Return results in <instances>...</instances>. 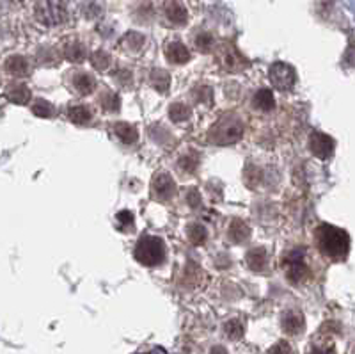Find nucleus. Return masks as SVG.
<instances>
[{
    "label": "nucleus",
    "instance_id": "obj_23",
    "mask_svg": "<svg viewBox=\"0 0 355 354\" xmlns=\"http://www.w3.org/2000/svg\"><path fill=\"white\" fill-rule=\"evenodd\" d=\"M169 73H166L164 70H153L151 71V84L153 88L158 89L160 93H166L169 89Z\"/></svg>",
    "mask_w": 355,
    "mask_h": 354
},
{
    "label": "nucleus",
    "instance_id": "obj_33",
    "mask_svg": "<svg viewBox=\"0 0 355 354\" xmlns=\"http://www.w3.org/2000/svg\"><path fill=\"white\" fill-rule=\"evenodd\" d=\"M178 166L182 167V169H185V171H194L195 169V166H198V160H195V158H192V157H182L180 158V162H178Z\"/></svg>",
    "mask_w": 355,
    "mask_h": 354
},
{
    "label": "nucleus",
    "instance_id": "obj_3",
    "mask_svg": "<svg viewBox=\"0 0 355 354\" xmlns=\"http://www.w3.org/2000/svg\"><path fill=\"white\" fill-rule=\"evenodd\" d=\"M70 17L68 0H39L36 4V18L46 27L61 26Z\"/></svg>",
    "mask_w": 355,
    "mask_h": 354
},
{
    "label": "nucleus",
    "instance_id": "obj_9",
    "mask_svg": "<svg viewBox=\"0 0 355 354\" xmlns=\"http://www.w3.org/2000/svg\"><path fill=\"white\" fill-rule=\"evenodd\" d=\"M281 326L288 335H298L304 329V315L297 310H288L282 313Z\"/></svg>",
    "mask_w": 355,
    "mask_h": 354
},
{
    "label": "nucleus",
    "instance_id": "obj_18",
    "mask_svg": "<svg viewBox=\"0 0 355 354\" xmlns=\"http://www.w3.org/2000/svg\"><path fill=\"white\" fill-rule=\"evenodd\" d=\"M86 55V46L80 41H70L64 45V57L71 61V63H82Z\"/></svg>",
    "mask_w": 355,
    "mask_h": 354
},
{
    "label": "nucleus",
    "instance_id": "obj_15",
    "mask_svg": "<svg viewBox=\"0 0 355 354\" xmlns=\"http://www.w3.org/2000/svg\"><path fill=\"white\" fill-rule=\"evenodd\" d=\"M222 64L227 68V70L236 71L247 66V61H245V59L242 57V55L233 48V46H227L222 54Z\"/></svg>",
    "mask_w": 355,
    "mask_h": 354
},
{
    "label": "nucleus",
    "instance_id": "obj_21",
    "mask_svg": "<svg viewBox=\"0 0 355 354\" xmlns=\"http://www.w3.org/2000/svg\"><path fill=\"white\" fill-rule=\"evenodd\" d=\"M6 96H8V100L12 102V104L25 105L30 100V91L27 86H12V88H9V91L6 93Z\"/></svg>",
    "mask_w": 355,
    "mask_h": 354
},
{
    "label": "nucleus",
    "instance_id": "obj_35",
    "mask_svg": "<svg viewBox=\"0 0 355 354\" xmlns=\"http://www.w3.org/2000/svg\"><path fill=\"white\" fill-rule=\"evenodd\" d=\"M186 201L190 203V207H198L199 201H201V198H199V192L195 191V189L194 191H190L189 196H186Z\"/></svg>",
    "mask_w": 355,
    "mask_h": 354
},
{
    "label": "nucleus",
    "instance_id": "obj_28",
    "mask_svg": "<svg viewBox=\"0 0 355 354\" xmlns=\"http://www.w3.org/2000/svg\"><path fill=\"white\" fill-rule=\"evenodd\" d=\"M91 63L96 70H107L111 66V55L105 50H98L91 55Z\"/></svg>",
    "mask_w": 355,
    "mask_h": 354
},
{
    "label": "nucleus",
    "instance_id": "obj_24",
    "mask_svg": "<svg viewBox=\"0 0 355 354\" xmlns=\"http://www.w3.org/2000/svg\"><path fill=\"white\" fill-rule=\"evenodd\" d=\"M224 333L231 340H238V338L244 337V324L238 319H231V321H227L224 324Z\"/></svg>",
    "mask_w": 355,
    "mask_h": 354
},
{
    "label": "nucleus",
    "instance_id": "obj_34",
    "mask_svg": "<svg viewBox=\"0 0 355 354\" xmlns=\"http://www.w3.org/2000/svg\"><path fill=\"white\" fill-rule=\"evenodd\" d=\"M117 219H119V223H123V225H132L133 214L130 212V210H124V212L117 214Z\"/></svg>",
    "mask_w": 355,
    "mask_h": 354
},
{
    "label": "nucleus",
    "instance_id": "obj_10",
    "mask_svg": "<svg viewBox=\"0 0 355 354\" xmlns=\"http://www.w3.org/2000/svg\"><path fill=\"white\" fill-rule=\"evenodd\" d=\"M166 17L169 18L173 24L176 26H183L189 20V13H186V8L180 2V0H169L166 4Z\"/></svg>",
    "mask_w": 355,
    "mask_h": 354
},
{
    "label": "nucleus",
    "instance_id": "obj_16",
    "mask_svg": "<svg viewBox=\"0 0 355 354\" xmlns=\"http://www.w3.org/2000/svg\"><path fill=\"white\" fill-rule=\"evenodd\" d=\"M252 104L254 107L260 109V111H272L276 107V98H274V93L270 89H258L256 95L252 96Z\"/></svg>",
    "mask_w": 355,
    "mask_h": 354
},
{
    "label": "nucleus",
    "instance_id": "obj_6",
    "mask_svg": "<svg viewBox=\"0 0 355 354\" xmlns=\"http://www.w3.org/2000/svg\"><path fill=\"white\" fill-rule=\"evenodd\" d=\"M285 267L286 278L291 283H298V281H302V279L309 274V269H307L306 262H304V251H291L289 254H286Z\"/></svg>",
    "mask_w": 355,
    "mask_h": 354
},
{
    "label": "nucleus",
    "instance_id": "obj_36",
    "mask_svg": "<svg viewBox=\"0 0 355 354\" xmlns=\"http://www.w3.org/2000/svg\"><path fill=\"white\" fill-rule=\"evenodd\" d=\"M307 354H336L332 347H313Z\"/></svg>",
    "mask_w": 355,
    "mask_h": 354
},
{
    "label": "nucleus",
    "instance_id": "obj_7",
    "mask_svg": "<svg viewBox=\"0 0 355 354\" xmlns=\"http://www.w3.org/2000/svg\"><path fill=\"white\" fill-rule=\"evenodd\" d=\"M334 148H336V142L331 136H327V133L323 132L311 133L309 150L314 157L325 160V158H329L332 153H334Z\"/></svg>",
    "mask_w": 355,
    "mask_h": 354
},
{
    "label": "nucleus",
    "instance_id": "obj_25",
    "mask_svg": "<svg viewBox=\"0 0 355 354\" xmlns=\"http://www.w3.org/2000/svg\"><path fill=\"white\" fill-rule=\"evenodd\" d=\"M32 113L36 114L37 118H50L54 116L55 109L54 105L46 100H36L32 105Z\"/></svg>",
    "mask_w": 355,
    "mask_h": 354
},
{
    "label": "nucleus",
    "instance_id": "obj_20",
    "mask_svg": "<svg viewBox=\"0 0 355 354\" xmlns=\"http://www.w3.org/2000/svg\"><path fill=\"white\" fill-rule=\"evenodd\" d=\"M227 235H229V239H231L233 242H244L247 241L249 235H251V230H249V226L245 225L244 221L235 219V221L231 223V226H229V230H227Z\"/></svg>",
    "mask_w": 355,
    "mask_h": 354
},
{
    "label": "nucleus",
    "instance_id": "obj_11",
    "mask_svg": "<svg viewBox=\"0 0 355 354\" xmlns=\"http://www.w3.org/2000/svg\"><path fill=\"white\" fill-rule=\"evenodd\" d=\"M166 55L171 63L174 64H185L190 61V52L183 43L173 41L166 46Z\"/></svg>",
    "mask_w": 355,
    "mask_h": 354
},
{
    "label": "nucleus",
    "instance_id": "obj_12",
    "mask_svg": "<svg viewBox=\"0 0 355 354\" xmlns=\"http://www.w3.org/2000/svg\"><path fill=\"white\" fill-rule=\"evenodd\" d=\"M73 88H75V91L79 93V95L87 96V95H91V93L95 91L96 80L93 79L89 73H84V71H80V73H75Z\"/></svg>",
    "mask_w": 355,
    "mask_h": 354
},
{
    "label": "nucleus",
    "instance_id": "obj_19",
    "mask_svg": "<svg viewBox=\"0 0 355 354\" xmlns=\"http://www.w3.org/2000/svg\"><path fill=\"white\" fill-rule=\"evenodd\" d=\"M114 132H116V136L124 145H133L139 139V133H137L135 127H132L130 123H116L114 125Z\"/></svg>",
    "mask_w": 355,
    "mask_h": 354
},
{
    "label": "nucleus",
    "instance_id": "obj_37",
    "mask_svg": "<svg viewBox=\"0 0 355 354\" xmlns=\"http://www.w3.org/2000/svg\"><path fill=\"white\" fill-rule=\"evenodd\" d=\"M210 354H227V351L224 349V347L217 346V347H213V349L210 351Z\"/></svg>",
    "mask_w": 355,
    "mask_h": 354
},
{
    "label": "nucleus",
    "instance_id": "obj_29",
    "mask_svg": "<svg viewBox=\"0 0 355 354\" xmlns=\"http://www.w3.org/2000/svg\"><path fill=\"white\" fill-rule=\"evenodd\" d=\"M102 107H104L105 111H108V113H116V111H119V107H121L119 96L114 95V93H108V95H105L104 98H102Z\"/></svg>",
    "mask_w": 355,
    "mask_h": 354
},
{
    "label": "nucleus",
    "instance_id": "obj_13",
    "mask_svg": "<svg viewBox=\"0 0 355 354\" xmlns=\"http://www.w3.org/2000/svg\"><path fill=\"white\" fill-rule=\"evenodd\" d=\"M269 263V253L263 248H254L247 253V266L251 267L252 271L261 272Z\"/></svg>",
    "mask_w": 355,
    "mask_h": 354
},
{
    "label": "nucleus",
    "instance_id": "obj_26",
    "mask_svg": "<svg viewBox=\"0 0 355 354\" xmlns=\"http://www.w3.org/2000/svg\"><path fill=\"white\" fill-rule=\"evenodd\" d=\"M189 237L190 241L194 242V244H202V242H207V228L199 223H194V225L189 226Z\"/></svg>",
    "mask_w": 355,
    "mask_h": 354
},
{
    "label": "nucleus",
    "instance_id": "obj_32",
    "mask_svg": "<svg viewBox=\"0 0 355 354\" xmlns=\"http://www.w3.org/2000/svg\"><path fill=\"white\" fill-rule=\"evenodd\" d=\"M194 96L202 104H211V89L210 88H199L194 91Z\"/></svg>",
    "mask_w": 355,
    "mask_h": 354
},
{
    "label": "nucleus",
    "instance_id": "obj_1",
    "mask_svg": "<svg viewBox=\"0 0 355 354\" xmlns=\"http://www.w3.org/2000/svg\"><path fill=\"white\" fill-rule=\"evenodd\" d=\"M316 246L329 259H345L350 250V237L345 230L332 225H320L314 234Z\"/></svg>",
    "mask_w": 355,
    "mask_h": 354
},
{
    "label": "nucleus",
    "instance_id": "obj_5",
    "mask_svg": "<svg viewBox=\"0 0 355 354\" xmlns=\"http://www.w3.org/2000/svg\"><path fill=\"white\" fill-rule=\"evenodd\" d=\"M269 77L274 88L281 89V91H288L297 82V71H295V68L288 63H281V61L270 66Z\"/></svg>",
    "mask_w": 355,
    "mask_h": 354
},
{
    "label": "nucleus",
    "instance_id": "obj_30",
    "mask_svg": "<svg viewBox=\"0 0 355 354\" xmlns=\"http://www.w3.org/2000/svg\"><path fill=\"white\" fill-rule=\"evenodd\" d=\"M211 45H213V38H211L208 32H201L198 38H195V46H198L201 52H208Z\"/></svg>",
    "mask_w": 355,
    "mask_h": 354
},
{
    "label": "nucleus",
    "instance_id": "obj_2",
    "mask_svg": "<svg viewBox=\"0 0 355 354\" xmlns=\"http://www.w3.org/2000/svg\"><path fill=\"white\" fill-rule=\"evenodd\" d=\"M133 254H135L137 262L142 263V266H158V263L166 260V244H164L162 239L146 235V237H142L141 241L137 242Z\"/></svg>",
    "mask_w": 355,
    "mask_h": 354
},
{
    "label": "nucleus",
    "instance_id": "obj_8",
    "mask_svg": "<svg viewBox=\"0 0 355 354\" xmlns=\"http://www.w3.org/2000/svg\"><path fill=\"white\" fill-rule=\"evenodd\" d=\"M151 189H153V194L158 200H171L174 196V192H176V184L171 178V175H167V173H158L153 178Z\"/></svg>",
    "mask_w": 355,
    "mask_h": 354
},
{
    "label": "nucleus",
    "instance_id": "obj_22",
    "mask_svg": "<svg viewBox=\"0 0 355 354\" xmlns=\"http://www.w3.org/2000/svg\"><path fill=\"white\" fill-rule=\"evenodd\" d=\"M190 116H192V109H190L186 104H180V102H176V104L171 105L169 118L174 121V123L186 121Z\"/></svg>",
    "mask_w": 355,
    "mask_h": 354
},
{
    "label": "nucleus",
    "instance_id": "obj_31",
    "mask_svg": "<svg viewBox=\"0 0 355 354\" xmlns=\"http://www.w3.org/2000/svg\"><path fill=\"white\" fill-rule=\"evenodd\" d=\"M267 354H291V347H289L288 342L281 340V342H277L276 346L270 347Z\"/></svg>",
    "mask_w": 355,
    "mask_h": 354
},
{
    "label": "nucleus",
    "instance_id": "obj_4",
    "mask_svg": "<svg viewBox=\"0 0 355 354\" xmlns=\"http://www.w3.org/2000/svg\"><path fill=\"white\" fill-rule=\"evenodd\" d=\"M244 133V125L236 118H220L210 130V139L215 145H235Z\"/></svg>",
    "mask_w": 355,
    "mask_h": 354
},
{
    "label": "nucleus",
    "instance_id": "obj_17",
    "mask_svg": "<svg viewBox=\"0 0 355 354\" xmlns=\"http://www.w3.org/2000/svg\"><path fill=\"white\" fill-rule=\"evenodd\" d=\"M66 116L68 120L77 123V125H87V123H91L93 120L89 109L84 107V105H71L66 111Z\"/></svg>",
    "mask_w": 355,
    "mask_h": 354
},
{
    "label": "nucleus",
    "instance_id": "obj_14",
    "mask_svg": "<svg viewBox=\"0 0 355 354\" xmlns=\"http://www.w3.org/2000/svg\"><path fill=\"white\" fill-rule=\"evenodd\" d=\"M4 68L9 75L23 77L27 75V71H29V63H27V59L21 57V55H11V57L6 61Z\"/></svg>",
    "mask_w": 355,
    "mask_h": 354
},
{
    "label": "nucleus",
    "instance_id": "obj_27",
    "mask_svg": "<svg viewBox=\"0 0 355 354\" xmlns=\"http://www.w3.org/2000/svg\"><path fill=\"white\" fill-rule=\"evenodd\" d=\"M123 45L130 50H141L142 45H144V36H141L139 32H128L123 38Z\"/></svg>",
    "mask_w": 355,
    "mask_h": 354
}]
</instances>
